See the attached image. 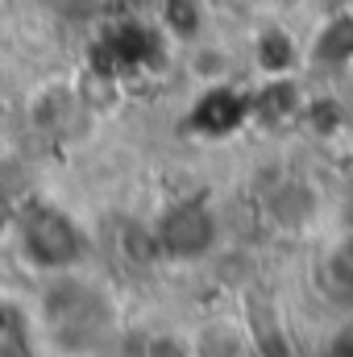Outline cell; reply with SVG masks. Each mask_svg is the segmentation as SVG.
<instances>
[{
    "label": "cell",
    "instance_id": "obj_1",
    "mask_svg": "<svg viewBox=\"0 0 353 357\" xmlns=\"http://www.w3.org/2000/svg\"><path fill=\"white\" fill-rule=\"evenodd\" d=\"M38 320L46 333H54V341L96 345L112 328V303L80 270H59V274H46Z\"/></svg>",
    "mask_w": 353,
    "mask_h": 357
},
{
    "label": "cell",
    "instance_id": "obj_2",
    "mask_svg": "<svg viewBox=\"0 0 353 357\" xmlns=\"http://www.w3.org/2000/svg\"><path fill=\"white\" fill-rule=\"evenodd\" d=\"M13 241L21 245L25 262L38 266L42 274H59V270H80L84 262V229L63 212V208H33V212H21L13 220Z\"/></svg>",
    "mask_w": 353,
    "mask_h": 357
},
{
    "label": "cell",
    "instance_id": "obj_3",
    "mask_svg": "<svg viewBox=\"0 0 353 357\" xmlns=\"http://www.w3.org/2000/svg\"><path fill=\"white\" fill-rule=\"evenodd\" d=\"M216 233H220L216 229V216H212V208L204 199H179V204H171L154 220V229H150L154 250L163 258H175V262H195V258L212 254Z\"/></svg>",
    "mask_w": 353,
    "mask_h": 357
},
{
    "label": "cell",
    "instance_id": "obj_4",
    "mask_svg": "<svg viewBox=\"0 0 353 357\" xmlns=\"http://www.w3.org/2000/svg\"><path fill=\"white\" fill-rule=\"evenodd\" d=\"M187 341L195 357H241V333L233 328V320H208Z\"/></svg>",
    "mask_w": 353,
    "mask_h": 357
},
{
    "label": "cell",
    "instance_id": "obj_5",
    "mask_svg": "<svg viewBox=\"0 0 353 357\" xmlns=\"http://www.w3.org/2000/svg\"><path fill=\"white\" fill-rule=\"evenodd\" d=\"M324 282L333 291H353V233L341 237L324 258Z\"/></svg>",
    "mask_w": 353,
    "mask_h": 357
},
{
    "label": "cell",
    "instance_id": "obj_6",
    "mask_svg": "<svg viewBox=\"0 0 353 357\" xmlns=\"http://www.w3.org/2000/svg\"><path fill=\"white\" fill-rule=\"evenodd\" d=\"M25 324H21V316L13 312V307H0V357H21L25 354Z\"/></svg>",
    "mask_w": 353,
    "mask_h": 357
},
{
    "label": "cell",
    "instance_id": "obj_7",
    "mask_svg": "<svg viewBox=\"0 0 353 357\" xmlns=\"http://www.w3.org/2000/svg\"><path fill=\"white\" fill-rule=\"evenodd\" d=\"M142 357H195V354H191V341L183 333H150L146 345H142Z\"/></svg>",
    "mask_w": 353,
    "mask_h": 357
},
{
    "label": "cell",
    "instance_id": "obj_8",
    "mask_svg": "<svg viewBox=\"0 0 353 357\" xmlns=\"http://www.w3.org/2000/svg\"><path fill=\"white\" fill-rule=\"evenodd\" d=\"M100 4H104V0H54V8H59V13H71V17H88Z\"/></svg>",
    "mask_w": 353,
    "mask_h": 357
},
{
    "label": "cell",
    "instance_id": "obj_9",
    "mask_svg": "<svg viewBox=\"0 0 353 357\" xmlns=\"http://www.w3.org/2000/svg\"><path fill=\"white\" fill-rule=\"evenodd\" d=\"M329 357H353V333H345V337L329 349Z\"/></svg>",
    "mask_w": 353,
    "mask_h": 357
}]
</instances>
